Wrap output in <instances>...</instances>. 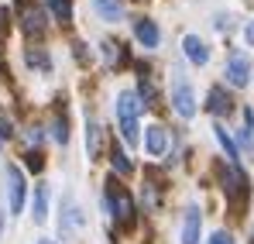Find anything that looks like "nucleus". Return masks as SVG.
I'll return each mask as SVG.
<instances>
[{"label": "nucleus", "instance_id": "1", "mask_svg": "<svg viewBox=\"0 0 254 244\" xmlns=\"http://www.w3.org/2000/svg\"><path fill=\"white\" fill-rule=\"evenodd\" d=\"M103 196H107V210L114 213V220H117L121 227H134V213H137V210H134L130 193H127L121 182H117V175H110V179H107Z\"/></svg>", "mask_w": 254, "mask_h": 244}, {"label": "nucleus", "instance_id": "2", "mask_svg": "<svg viewBox=\"0 0 254 244\" xmlns=\"http://www.w3.org/2000/svg\"><path fill=\"white\" fill-rule=\"evenodd\" d=\"M141 100H137V93H130V89H124L121 96H117V124H121V138H124L127 145H134L137 141V114H141Z\"/></svg>", "mask_w": 254, "mask_h": 244}, {"label": "nucleus", "instance_id": "3", "mask_svg": "<svg viewBox=\"0 0 254 244\" xmlns=\"http://www.w3.org/2000/svg\"><path fill=\"white\" fill-rule=\"evenodd\" d=\"M7 196H10V213H21L24 210L28 182H24V172L17 165H7Z\"/></svg>", "mask_w": 254, "mask_h": 244}, {"label": "nucleus", "instance_id": "4", "mask_svg": "<svg viewBox=\"0 0 254 244\" xmlns=\"http://www.w3.org/2000/svg\"><path fill=\"white\" fill-rule=\"evenodd\" d=\"M227 82H230V86H237V89L251 82V59H248L244 52L230 55V62H227Z\"/></svg>", "mask_w": 254, "mask_h": 244}, {"label": "nucleus", "instance_id": "5", "mask_svg": "<svg viewBox=\"0 0 254 244\" xmlns=\"http://www.w3.org/2000/svg\"><path fill=\"white\" fill-rule=\"evenodd\" d=\"M172 107L179 117H196V96H192V86L189 82H175L172 89Z\"/></svg>", "mask_w": 254, "mask_h": 244}, {"label": "nucleus", "instance_id": "6", "mask_svg": "<svg viewBox=\"0 0 254 244\" xmlns=\"http://www.w3.org/2000/svg\"><path fill=\"white\" fill-rule=\"evenodd\" d=\"M144 148H148V155H165V148H169V134H165V127L162 124H151V127H144Z\"/></svg>", "mask_w": 254, "mask_h": 244}, {"label": "nucleus", "instance_id": "7", "mask_svg": "<svg viewBox=\"0 0 254 244\" xmlns=\"http://www.w3.org/2000/svg\"><path fill=\"white\" fill-rule=\"evenodd\" d=\"M199 234H203V213L196 206H189L186 224H182V244H199Z\"/></svg>", "mask_w": 254, "mask_h": 244}, {"label": "nucleus", "instance_id": "8", "mask_svg": "<svg viewBox=\"0 0 254 244\" xmlns=\"http://www.w3.org/2000/svg\"><path fill=\"white\" fill-rule=\"evenodd\" d=\"M182 48H186V59H189L192 66H206V62H210V48L203 45L199 35H186V38H182Z\"/></svg>", "mask_w": 254, "mask_h": 244}, {"label": "nucleus", "instance_id": "9", "mask_svg": "<svg viewBox=\"0 0 254 244\" xmlns=\"http://www.w3.org/2000/svg\"><path fill=\"white\" fill-rule=\"evenodd\" d=\"M230 107H234V100L227 96V89H223V86H213L210 93H206V110H210L213 117L230 114Z\"/></svg>", "mask_w": 254, "mask_h": 244}, {"label": "nucleus", "instance_id": "10", "mask_svg": "<svg viewBox=\"0 0 254 244\" xmlns=\"http://www.w3.org/2000/svg\"><path fill=\"white\" fill-rule=\"evenodd\" d=\"M134 38L141 41L144 48H155L162 35H158V24H155V21H148V17H137V21H134Z\"/></svg>", "mask_w": 254, "mask_h": 244}, {"label": "nucleus", "instance_id": "11", "mask_svg": "<svg viewBox=\"0 0 254 244\" xmlns=\"http://www.w3.org/2000/svg\"><path fill=\"white\" fill-rule=\"evenodd\" d=\"M21 28H24L28 35H42V31H45V10H42V7H24V14H21Z\"/></svg>", "mask_w": 254, "mask_h": 244}, {"label": "nucleus", "instance_id": "12", "mask_svg": "<svg viewBox=\"0 0 254 244\" xmlns=\"http://www.w3.org/2000/svg\"><path fill=\"white\" fill-rule=\"evenodd\" d=\"M110 165H114V172H117V175H130V172H134V162L127 159V152L121 148V145H114V148H110Z\"/></svg>", "mask_w": 254, "mask_h": 244}, {"label": "nucleus", "instance_id": "13", "mask_svg": "<svg viewBox=\"0 0 254 244\" xmlns=\"http://www.w3.org/2000/svg\"><path fill=\"white\" fill-rule=\"evenodd\" d=\"M31 217L45 224V217H48V186H35V203H31Z\"/></svg>", "mask_w": 254, "mask_h": 244}, {"label": "nucleus", "instance_id": "14", "mask_svg": "<svg viewBox=\"0 0 254 244\" xmlns=\"http://www.w3.org/2000/svg\"><path fill=\"white\" fill-rule=\"evenodd\" d=\"M213 134H216V141H220V148L227 152V159H230V165H237V159H241V152H237V145H234V138L227 134V127H213Z\"/></svg>", "mask_w": 254, "mask_h": 244}, {"label": "nucleus", "instance_id": "15", "mask_svg": "<svg viewBox=\"0 0 254 244\" xmlns=\"http://www.w3.org/2000/svg\"><path fill=\"white\" fill-rule=\"evenodd\" d=\"M86 152H89V159H93V162L100 159V124L93 121V117L86 121Z\"/></svg>", "mask_w": 254, "mask_h": 244}, {"label": "nucleus", "instance_id": "16", "mask_svg": "<svg viewBox=\"0 0 254 244\" xmlns=\"http://www.w3.org/2000/svg\"><path fill=\"white\" fill-rule=\"evenodd\" d=\"M93 7H96V14H100L103 21H121V17H124V10H121L117 0H93Z\"/></svg>", "mask_w": 254, "mask_h": 244}, {"label": "nucleus", "instance_id": "17", "mask_svg": "<svg viewBox=\"0 0 254 244\" xmlns=\"http://www.w3.org/2000/svg\"><path fill=\"white\" fill-rule=\"evenodd\" d=\"M52 14H55L62 24H69V21H72V0H52Z\"/></svg>", "mask_w": 254, "mask_h": 244}, {"label": "nucleus", "instance_id": "18", "mask_svg": "<svg viewBox=\"0 0 254 244\" xmlns=\"http://www.w3.org/2000/svg\"><path fill=\"white\" fill-rule=\"evenodd\" d=\"M52 138H55L59 145L69 141V124H65V117H55V124H52Z\"/></svg>", "mask_w": 254, "mask_h": 244}, {"label": "nucleus", "instance_id": "19", "mask_svg": "<svg viewBox=\"0 0 254 244\" xmlns=\"http://www.w3.org/2000/svg\"><path fill=\"white\" fill-rule=\"evenodd\" d=\"M28 66H38V69H52V62H48V55L45 52H28Z\"/></svg>", "mask_w": 254, "mask_h": 244}, {"label": "nucleus", "instance_id": "20", "mask_svg": "<svg viewBox=\"0 0 254 244\" xmlns=\"http://www.w3.org/2000/svg\"><path fill=\"white\" fill-rule=\"evenodd\" d=\"M24 159H28V168H31V172H42V152H28V155H24Z\"/></svg>", "mask_w": 254, "mask_h": 244}, {"label": "nucleus", "instance_id": "21", "mask_svg": "<svg viewBox=\"0 0 254 244\" xmlns=\"http://www.w3.org/2000/svg\"><path fill=\"white\" fill-rule=\"evenodd\" d=\"M210 244H234V238H230L227 231H216V234L210 238Z\"/></svg>", "mask_w": 254, "mask_h": 244}, {"label": "nucleus", "instance_id": "22", "mask_svg": "<svg viewBox=\"0 0 254 244\" xmlns=\"http://www.w3.org/2000/svg\"><path fill=\"white\" fill-rule=\"evenodd\" d=\"M10 134H14V131H10V121L0 114V138H10Z\"/></svg>", "mask_w": 254, "mask_h": 244}, {"label": "nucleus", "instance_id": "23", "mask_svg": "<svg viewBox=\"0 0 254 244\" xmlns=\"http://www.w3.org/2000/svg\"><path fill=\"white\" fill-rule=\"evenodd\" d=\"M244 38H248V41L254 45V24H248V31H244Z\"/></svg>", "mask_w": 254, "mask_h": 244}, {"label": "nucleus", "instance_id": "24", "mask_svg": "<svg viewBox=\"0 0 254 244\" xmlns=\"http://www.w3.org/2000/svg\"><path fill=\"white\" fill-rule=\"evenodd\" d=\"M42 244H55V241H42Z\"/></svg>", "mask_w": 254, "mask_h": 244}]
</instances>
